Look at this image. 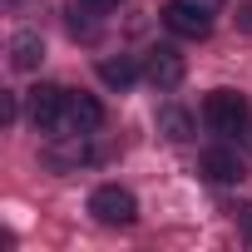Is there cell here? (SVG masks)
<instances>
[{
	"label": "cell",
	"instance_id": "6da1fadb",
	"mask_svg": "<svg viewBox=\"0 0 252 252\" xmlns=\"http://www.w3.org/2000/svg\"><path fill=\"white\" fill-rule=\"evenodd\" d=\"M203 124H208L213 134H242L247 124H252V109H247V99L237 89H213L203 99Z\"/></svg>",
	"mask_w": 252,
	"mask_h": 252
},
{
	"label": "cell",
	"instance_id": "7a4b0ae2",
	"mask_svg": "<svg viewBox=\"0 0 252 252\" xmlns=\"http://www.w3.org/2000/svg\"><path fill=\"white\" fill-rule=\"evenodd\" d=\"M89 213H94L99 222L129 227V222L139 218V203H134V193H129V188H119V183H104V188H94V198H89Z\"/></svg>",
	"mask_w": 252,
	"mask_h": 252
},
{
	"label": "cell",
	"instance_id": "3957f363",
	"mask_svg": "<svg viewBox=\"0 0 252 252\" xmlns=\"http://www.w3.org/2000/svg\"><path fill=\"white\" fill-rule=\"evenodd\" d=\"M99 124H104V104H99L94 94H69L55 134H94Z\"/></svg>",
	"mask_w": 252,
	"mask_h": 252
},
{
	"label": "cell",
	"instance_id": "277c9868",
	"mask_svg": "<svg viewBox=\"0 0 252 252\" xmlns=\"http://www.w3.org/2000/svg\"><path fill=\"white\" fill-rule=\"evenodd\" d=\"M163 25L173 35H183V40H203L213 30V15L198 10V5H188V0H168V5H163Z\"/></svg>",
	"mask_w": 252,
	"mask_h": 252
},
{
	"label": "cell",
	"instance_id": "5b68a950",
	"mask_svg": "<svg viewBox=\"0 0 252 252\" xmlns=\"http://www.w3.org/2000/svg\"><path fill=\"white\" fill-rule=\"evenodd\" d=\"M64 89L60 84H40V89H30V119H35V129H60V114H64Z\"/></svg>",
	"mask_w": 252,
	"mask_h": 252
},
{
	"label": "cell",
	"instance_id": "8992f818",
	"mask_svg": "<svg viewBox=\"0 0 252 252\" xmlns=\"http://www.w3.org/2000/svg\"><path fill=\"white\" fill-rule=\"evenodd\" d=\"M144 74H149L158 89H178L188 69H183V55H178V50L158 45V50H149V60H144Z\"/></svg>",
	"mask_w": 252,
	"mask_h": 252
},
{
	"label": "cell",
	"instance_id": "52a82bcc",
	"mask_svg": "<svg viewBox=\"0 0 252 252\" xmlns=\"http://www.w3.org/2000/svg\"><path fill=\"white\" fill-rule=\"evenodd\" d=\"M203 173H208L213 183H237V178H242V158H237L232 149H208V154H203Z\"/></svg>",
	"mask_w": 252,
	"mask_h": 252
},
{
	"label": "cell",
	"instance_id": "ba28073f",
	"mask_svg": "<svg viewBox=\"0 0 252 252\" xmlns=\"http://www.w3.org/2000/svg\"><path fill=\"white\" fill-rule=\"evenodd\" d=\"M40 60H45L40 35H35V30H20V35L10 40V64H15V69H40Z\"/></svg>",
	"mask_w": 252,
	"mask_h": 252
},
{
	"label": "cell",
	"instance_id": "9c48e42d",
	"mask_svg": "<svg viewBox=\"0 0 252 252\" xmlns=\"http://www.w3.org/2000/svg\"><path fill=\"white\" fill-rule=\"evenodd\" d=\"M99 79L114 84V89H129V84L139 79V64H134V60H124V55H119V60H99Z\"/></svg>",
	"mask_w": 252,
	"mask_h": 252
},
{
	"label": "cell",
	"instance_id": "30bf717a",
	"mask_svg": "<svg viewBox=\"0 0 252 252\" xmlns=\"http://www.w3.org/2000/svg\"><path fill=\"white\" fill-rule=\"evenodd\" d=\"M158 134H163V139H173V144H183V139L193 134V119H188L183 109H173V104H168V109H158Z\"/></svg>",
	"mask_w": 252,
	"mask_h": 252
},
{
	"label": "cell",
	"instance_id": "8fae6325",
	"mask_svg": "<svg viewBox=\"0 0 252 252\" xmlns=\"http://www.w3.org/2000/svg\"><path fill=\"white\" fill-rule=\"evenodd\" d=\"M188 5H198V10H208V15H218V10H222V0H188Z\"/></svg>",
	"mask_w": 252,
	"mask_h": 252
},
{
	"label": "cell",
	"instance_id": "7c38bea8",
	"mask_svg": "<svg viewBox=\"0 0 252 252\" xmlns=\"http://www.w3.org/2000/svg\"><path fill=\"white\" fill-rule=\"evenodd\" d=\"M89 10H109V5H119V0H84Z\"/></svg>",
	"mask_w": 252,
	"mask_h": 252
},
{
	"label": "cell",
	"instance_id": "4fadbf2b",
	"mask_svg": "<svg viewBox=\"0 0 252 252\" xmlns=\"http://www.w3.org/2000/svg\"><path fill=\"white\" fill-rule=\"evenodd\" d=\"M242 25H247V30H252V5H247V10H242Z\"/></svg>",
	"mask_w": 252,
	"mask_h": 252
},
{
	"label": "cell",
	"instance_id": "5bb4252c",
	"mask_svg": "<svg viewBox=\"0 0 252 252\" xmlns=\"http://www.w3.org/2000/svg\"><path fill=\"white\" fill-rule=\"evenodd\" d=\"M242 134H247V149H252V124H247V129H242Z\"/></svg>",
	"mask_w": 252,
	"mask_h": 252
}]
</instances>
